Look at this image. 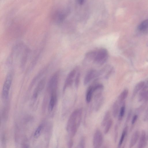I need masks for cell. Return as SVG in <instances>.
<instances>
[{
	"instance_id": "1",
	"label": "cell",
	"mask_w": 148,
	"mask_h": 148,
	"mask_svg": "<svg viewBox=\"0 0 148 148\" xmlns=\"http://www.w3.org/2000/svg\"><path fill=\"white\" fill-rule=\"evenodd\" d=\"M82 112V108L75 110L71 114L69 119L66 129L69 132V136L71 138L75 136L80 125Z\"/></svg>"
},
{
	"instance_id": "2",
	"label": "cell",
	"mask_w": 148,
	"mask_h": 148,
	"mask_svg": "<svg viewBox=\"0 0 148 148\" xmlns=\"http://www.w3.org/2000/svg\"><path fill=\"white\" fill-rule=\"evenodd\" d=\"M107 50L105 48H101L96 50L95 55L93 61L99 65H102L107 61L108 58Z\"/></svg>"
},
{
	"instance_id": "3",
	"label": "cell",
	"mask_w": 148,
	"mask_h": 148,
	"mask_svg": "<svg viewBox=\"0 0 148 148\" xmlns=\"http://www.w3.org/2000/svg\"><path fill=\"white\" fill-rule=\"evenodd\" d=\"M12 79V75L10 73L8 74L4 82L3 88V95L5 98L8 96Z\"/></svg>"
},
{
	"instance_id": "4",
	"label": "cell",
	"mask_w": 148,
	"mask_h": 148,
	"mask_svg": "<svg viewBox=\"0 0 148 148\" xmlns=\"http://www.w3.org/2000/svg\"><path fill=\"white\" fill-rule=\"evenodd\" d=\"M103 140L102 134L100 131L97 129L95 132L93 138V145L94 148L100 147L102 145Z\"/></svg>"
},
{
	"instance_id": "5",
	"label": "cell",
	"mask_w": 148,
	"mask_h": 148,
	"mask_svg": "<svg viewBox=\"0 0 148 148\" xmlns=\"http://www.w3.org/2000/svg\"><path fill=\"white\" fill-rule=\"evenodd\" d=\"M59 76L58 72H56L53 75L50 80L49 88L51 92L56 91L58 86Z\"/></svg>"
},
{
	"instance_id": "6",
	"label": "cell",
	"mask_w": 148,
	"mask_h": 148,
	"mask_svg": "<svg viewBox=\"0 0 148 148\" xmlns=\"http://www.w3.org/2000/svg\"><path fill=\"white\" fill-rule=\"evenodd\" d=\"M100 75L99 71H97L94 70L89 71L86 74L84 79V84L86 85L94 78Z\"/></svg>"
},
{
	"instance_id": "7",
	"label": "cell",
	"mask_w": 148,
	"mask_h": 148,
	"mask_svg": "<svg viewBox=\"0 0 148 148\" xmlns=\"http://www.w3.org/2000/svg\"><path fill=\"white\" fill-rule=\"evenodd\" d=\"M76 74V71L73 70L68 74L66 79L64 87L63 90L64 91L66 88L71 86L73 82V79Z\"/></svg>"
},
{
	"instance_id": "8",
	"label": "cell",
	"mask_w": 148,
	"mask_h": 148,
	"mask_svg": "<svg viewBox=\"0 0 148 148\" xmlns=\"http://www.w3.org/2000/svg\"><path fill=\"white\" fill-rule=\"evenodd\" d=\"M45 78L42 79L40 81L34 92L33 97L34 99L37 98L39 93L43 89L45 86Z\"/></svg>"
},
{
	"instance_id": "9",
	"label": "cell",
	"mask_w": 148,
	"mask_h": 148,
	"mask_svg": "<svg viewBox=\"0 0 148 148\" xmlns=\"http://www.w3.org/2000/svg\"><path fill=\"white\" fill-rule=\"evenodd\" d=\"M138 30L142 33H148V19L142 21L139 25Z\"/></svg>"
},
{
	"instance_id": "10",
	"label": "cell",
	"mask_w": 148,
	"mask_h": 148,
	"mask_svg": "<svg viewBox=\"0 0 148 148\" xmlns=\"http://www.w3.org/2000/svg\"><path fill=\"white\" fill-rule=\"evenodd\" d=\"M140 136V132L138 131H135L132 134L130 141V147L132 148L136 144Z\"/></svg>"
},
{
	"instance_id": "11",
	"label": "cell",
	"mask_w": 148,
	"mask_h": 148,
	"mask_svg": "<svg viewBox=\"0 0 148 148\" xmlns=\"http://www.w3.org/2000/svg\"><path fill=\"white\" fill-rule=\"evenodd\" d=\"M146 143V134L145 131L143 130L141 134L138 147L141 148L145 147Z\"/></svg>"
},
{
	"instance_id": "12",
	"label": "cell",
	"mask_w": 148,
	"mask_h": 148,
	"mask_svg": "<svg viewBox=\"0 0 148 148\" xmlns=\"http://www.w3.org/2000/svg\"><path fill=\"white\" fill-rule=\"evenodd\" d=\"M94 94L93 85L90 86L88 88L86 96V101L87 103H89L91 101Z\"/></svg>"
},
{
	"instance_id": "13",
	"label": "cell",
	"mask_w": 148,
	"mask_h": 148,
	"mask_svg": "<svg viewBox=\"0 0 148 148\" xmlns=\"http://www.w3.org/2000/svg\"><path fill=\"white\" fill-rule=\"evenodd\" d=\"M55 92H51L49 105V110L51 111L53 110L56 102V98Z\"/></svg>"
},
{
	"instance_id": "14",
	"label": "cell",
	"mask_w": 148,
	"mask_h": 148,
	"mask_svg": "<svg viewBox=\"0 0 148 148\" xmlns=\"http://www.w3.org/2000/svg\"><path fill=\"white\" fill-rule=\"evenodd\" d=\"M145 83L143 81H141L137 83L135 86L133 90L132 97H134L137 93L140 90L144 87Z\"/></svg>"
},
{
	"instance_id": "15",
	"label": "cell",
	"mask_w": 148,
	"mask_h": 148,
	"mask_svg": "<svg viewBox=\"0 0 148 148\" xmlns=\"http://www.w3.org/2000/svg\"><path fill=\"white\" fill-rule=\"evenodd\" d=\"M128 94V90L127 89H124L120 94L118 98V102L121 103L127 97Z\"/></svg>"
},
{
	"instance_id": "16",
	"label": "cell",
	"mask_w": 148,
	"mask_h": 148,
	"mask_svg": "<svg viewBox=\"0 0 148 148\" xmlns=\"http://www.w3.org/2000/svg\"><path fill=\"white\" fill-rule=\"evenodd\" d=\"M119 108L118 103L117 101H115L114 103L112 108V113L113 117H116L118 114Z\"/></svg>"
},
{
	"instance_id": "17",
	"label": "cell",
	"mask_w": 148,
	"mask_h": 148,
	"mask_svg": "<svg viewBox=\"0 0 148 148\" xmlns=\"http://www.w3.org/2000/svg\"><path fill=\"white\" fill-rule=\"evenodd\" d=\"M110 116V112L107 111L105 113L103 119L101 123V125L102 127L105 126L109 120Z\"/></svg>"
},
{
	"instance_id": "18",
	"label": "cell",
	"mask_w": 148,
	"mask_h": 148,
	"mask_svg": "<svg viewBox=\"0 0 148 148\" xmlns=\"http://www.w3.org/2000/svg\"><path fill=\"white\" fill-rule=\"evenodd\" d=\"M97 102V104L95 106V110L96 111H97L100 109L104 102V98L102 97L95 101Z\"/></svg>"
},
{
	"instance_id": "19",
	"label": "cell",
	"mask_w": 148,
	"mask_h": 148,
	"mask_svg": "<svg viewBox=\"0 0 148 148\" xmlns=\"http://www.w3.org/2000/svg\"><path fill=\"white\" fill-rule=\"evenodd\" d=\"M127 127H125L123 130L118 144V147H119L121 146L127 134Z\"/></svg>"
},
{
	"instance_id": "20",
	"label": "cell",
	"mask_w": 148,
	"mask_h": 148,
	"mask_svg": "<svg viewBox=\"0 0 148 148\" xmlns=\"http://www.w3.org/2000/svg\"><path fill=\"white\" fill-rule=\"evenodd\" d=\"M112 120L111 119H110L106 125V127L104 131L105 134H106L108 133L112 126Z\"/></svg>"
},
{
	"instance_id": "21",
	"label": "cell",
	"mask_w": 148,
	"mask_h": 148,
	"mask_svg": "<svg viewBox=\"0 0 148 148\" xmlns=\"http://www.w3.org/2000/svg\"><path fill=\"white\" fill-rule=\"evenodd\" d=\"M43 128V126L42 125H40L38 127L34 134V136L35 138H37L40 136Z\"/></svg>"
},
{
	"instance_id": "22",
	"label": "cell",
	"mask_w": 148,
	"mask_h": 148,
	"mask_svg": "<svg viewBox=\"0 0 148 148\" xmlns=\"http://www.w3.org/2000/svg\"><path fill=\"white\" fill-rule=\"evenodd\" d=\"M125 107L124 105H123L120 108L118 116L119 120L122 119L125 114Z\"/></svg>"
},
{
	"instance_id": "23",
	"label": "cell",
	"mask_w": 148,
	"mask_h": 148,
	"mask_svg": "<svg viewBox=\"0 0 148 148\" xmlns=\"http://www.w3.org/2000/svg\"><path fill=\"white\" fill-rule=\"evenodd\" d=\"M80 74L79 73H78L76 77L75 80V86L76 88H77L78 87L80 80Z\"/></svg>"
},
{
	"instance_id": "24",
	"label": "cell",
	"mask_w": 148,
	"mask_h": 148,
	"mask_svg": "<svg viewBox=\"0 0 148 148\" xmlns=\"http://www.w3.org/2000/svg\"><path fill=\"white\" fill-rule=\"evenodd\" d=\"M85 137H82L81 139L79 144V147L81 148L85 147Z\"/></svg>"
},
{
	"instance_id": "25",
	"label": "cell",
	"mask_w": 148,
	"mask_h": 148,
	"mask_svg": "<svg viewBox=\"0 0 148 148\" xmlns=\"http://www.w3.org/2000/svg\"><path fill=\"white\" fill-rule=\"evenodd\" d=\"M73 142L72 138H70L68 143V145L69 148H71L73 145Z\"/></svg>"
},
{
	"instance_id": "26",
	"label": "cell",
	"mask_w": 148,
	"mask_h": 148,
	"mask_svg": "<svg viewBox=\"0 0 148 148\" xmlns=\"http://www.w3.org/2000/svg\"><path fill=\"white\" fill-rule=\"evenodd\" d=\"M138 118V116L137 115H135L133 117L132 121V125L134 124L136 122V120Z\"/></svg>"
},
{
	"instance_id": "27",
	"label": "cell",
	"mask_w": 148,
	"mask_h": 148,
	"mask_svg": "<svg viewBox=\"0 0 148 148\" xmlns=\"http://www.w3.org/2000/svg\"><path fill=\"white\" fill-rule=\"evenodd\" d=\"M117 126H116L115 128V137H114V141L116 142L118 136V132H117Z\"/></svg>"
},
{
	"instance_id": "28",
	"label": "cell",
	"mask_w": 148,
	"mask_h": 148,
	"mask_svg": "<svg viewBox=\"0 0 148 148\" xmlns=\"http://www.w3.org/2000/svg\"><path fill=\"white\" fill-rule=\"evenodd\" d=\"M78 3L80 4H82L84 3V0H78Z\"/></svg>"
}]
</instances>
